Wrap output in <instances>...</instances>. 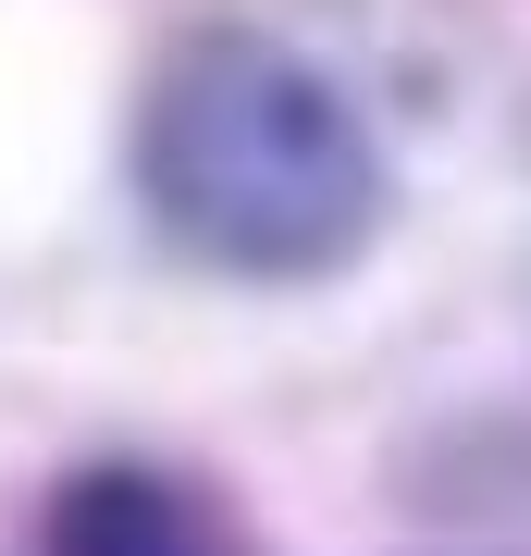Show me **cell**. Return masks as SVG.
<instances>
[{
  "label": "cell",
  "mask_w": 531,
  "mask_h": 556,
  "mask_svg": "<svg viewBox=\"0 0 531 556\" xmlns=\"http://www.w3.org/2000/svg\"><path fill=\"white\" fill-rule=\"evenodd\" d=\"M137 199L198 273L321 285L383 236V149L321 62L248 25H211L149 75Z\"/></svg>",
  "instance_id": "6da1fadb"
},
{
  "label": "cell",
  "mask_w": 531,
  "mask_h": 556,
  "mask_svg": "<svg viewBox=\"0 0 531 556\" xmlns=\"http://www.w3.org/2000/svg\"><path fill=\"white\" fill-rule=\"evenodd\" d=\"M38 556H260L211 482L161 457H75L38 507Z\"/></svg>",
  "instance_id": "7a4b0ae2"
}]
</instances>
